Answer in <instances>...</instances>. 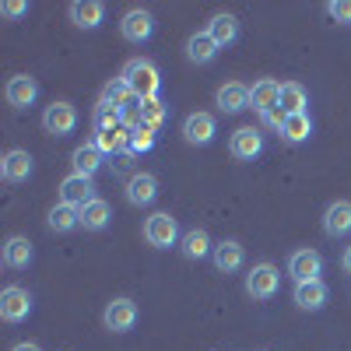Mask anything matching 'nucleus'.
Here are the masks:
<instances>
[{"label": "nucleus", "instance_id": "5", "mask_svg": "<svg viewBox=\"0 0 351 351\" xmlns=\"http://www.w3.org/2000/svg\"><path fill=\"white\" fill-rule=\"evenodd\" d=\"M278 285H281V274H278L274 263H256V267L246 274V291L253 299H271L278 291Z\"/></svg>", "mask_w": 351, "mask_h": 351}, {"label": "nucleus", "instance_id": "26", "mask_svg": "<svg viewBox=\"0 0 351 351\" xmlns=\"http://www.w3.org/2000/svg\"><path fill=\"white\" fill-rule=\"evenodd\" d=\"M278 106L285 109V116H299V112H306V106H309L306 88H302L299 81H285V84H281V99H278Z\"/></svg>", "mask_w": 351, "mask_h": 351}, {"label": "nucleus", "instance_id": "14", "mask_svg": "<svg viewBox=\"0 0 351 351\" xmlns=\"http://www.w3.org/2000/svg\"><path fill=\"white\" fill-rule=\"evenodd\" d=\"M36 99H39V81H36V77L18 74V77L8 81V102H11L14 109H28Z\"/></svg>", "mask_w": 351, "mask_h": 351}, {"label": "nucleus", "instance_id": "10", "mask_svg": "<svg viewBox=\"0 0 351 351\" xmlns=\"http://www.w3.org/2000/svg\"><path fill=\"white\" fill-rule=\"evenodd\" d=\"M215 134H218V123H215L211 112H190L183 120V137L190 144H200V148H204V144L215 141Z\"/></svg>", "mask_w": 351, "mask_h": 351}, {"label": "nucleus", "instance_id": "4", "mask_svg": "<svg viewBox=\"0 0 351 351\" xmlns=\"http://www.w3.org/2000/svg\"><path fill=\"white\" fill-rule=\"evenodd\" d=\"M28 313H32V295H28L25 288L11 285L0 291V316L8 319V324H21V319H28Z\"/></svg>", "mask_w": 351, "mask_h": 351}, {"label": "nucleus", "instance_id": "21", "mask_svg": "<svg viewBox=\"0 0 351 351\" xmlns=\"http://www.w3.org/2000/svg\"><path fill=\"white\" fill-rule=\"evenodd\" d=\"M211 256H215V267H218L221 274L239 271V267H243V260H246V253H243V246H239L236 239H225V243H218Z\"/></svg>", "mask_w": 351, "mask_h": 351}, {"label": "nucleus", "instance_id": "27", "mask_svg": "<svg viewBox=\"0 0 351 351\" xmlns=\"http://www.w3.org/2000/svg\"><path fill=\"white\" fill-rule=\"evenodd\" d=\"M4 263H8L11 271L28 267V263H32V243H28L25 236H11L4 243Z\"/></svg>", "mask_w": 351, "mask_h": 351}, {"label": "nucleus", "instance_id": "18", "mask_svg": "<svg viewBox=\"0 0 351 351\" xmlns=\"http://www.w3.org/2000/svg\"><path fill=\"white\" fill-rule=\"evenodd\" d=\"M295 306L306 309V313H316V309H324L327 306V285L324 281H299L295 285Z\"/></svg>", "mask_w": 351, "mask_h": 351}, {"label": "nucleus", "instance_id": "17", "mask_svg": "<svg viewBox=\"0 0 351 351\" xmlns=\"http://www.w3.org/2000/svg\"><path fill=\"white\" fill-rule=\"evenodd\" d=\"M215 102H218L221 112H243V109H250V88L239 84V81H228V84L218 88Z\"/></svg>", "mask_w": 351, "mask_h": 351}, {"label": "nucleus", "instance_id": "34", "mask_svg": "<svg viewBox=\"0 0 351 351\" xmlns=\"http://www.w3.org/2000/svg\"><path fill=\"white\" fill-rule=\"evenodd\" d=\"M155 148V130L152 127H137L130 134V155H144V152H152Z\"/></svg>", "mask_w": 351, "mask_h": 351}, {"label": "nucleus", "instance_id": "32", "mask_svg": "<svg viewBox=\"0 0 351 351\" xmlns=\"http://www.w3.org/2000/svg\"><path fill=\"white\" fill-rule=\"evenodd\" d=\"M112 127H123V112L116 109V106L99 102L95 106V130H112Z\"/></svg>", "mask_w": 351, "mask_h": 351}, {"label": "nucleus", "instance_id": "29", "mask_svg": "<svg viewBox=\"0 0 351 351\" xmlns=\"http://www.w3.org/2000/svg\"><path fill=\"white\" fill-rule=\"evenodd\" d=\"M46 225L53 232H74L81 225V211L71 208V204H56V208L49 211V218H46Z\"/></svg>", "mask_w": 351, "mask_h": 351}, {"label": "nucleus", "instance_id": "2", "mask_svg": "<svg viewBox=\"0 0 351 351\" xmlns=\"http://www.w3.org/2000/svg\"><path fill=\"white\" fill-rule=\"evenodd\" d=\"M144 239H148V246H155V250H169V246H176L183 239L180 221H176L169 211H158V215H152L148 221H144Z\"/></svg>", "mask_w": 351, "mask_h": 351}, {"label": "nucleus", "instance_id": "16", "mask_svg": "<svg viewBox=\"0 0 351 351\" xmlns=\"http://www.w3.org/2000/svg\"><path fill=\"white\" fill-rule=\"evenodd\" d=\"M158 197V180L152 172H137L130 176V183H127V200L137 204V208H148V204Z\"/></svg>", "mask_w": 351, "mask_h": 351}, {"label": "nucleus", "instance_id": "11", "mask_svg": "<svg viewBox=\"0 0 351 351\" xmlns=\"http://www.w3.org/2000/svg\"><path fill=\"white\" fill-rule=\"evenodd\" d=\"M228 152H232V158H239V162H253L263 152V134L253 130V127L236 130V134H232V141H228Z\"/></svg>", "mask_w": 351, "mask_h": 351}, {"label": "nucleus", "instance_id": "8", "mask_svg": "<svg viewBox=\"0 0 351 351\" xmlns=\"http://www.w3.org/2000/svg\"><path fill=\"white\" fill-rule=\"evenodd\" d=\"M88 200H95V183H92V176H77L71 172L67 180L60 183V204H71V208H84Z\"/></svg>", "mask_w": 351, "mask_h": 351}, {"label": "nucleus", "instance_id": "9", "mask_svg": "<svg viewBox=\"0 0 351 351\" xmlns=\"http://www.w3.org/2000/svg\"><path fill=\"white\" fill-rule=\"evenodd\" d=\"M288 274L299 281H316L319 274H324V256H319L316 250H295L288 260Z\"/></svg>", "mask_w": 351, "mask_h": 351}, {"label": "nucleus", "instance_id": "6", "mask_svg": "<svg viewBox=\"0 0 351 351\" xmlns=\"http://www.w3.org/2000/svg\"><path fill=\"white\" fill-rule=\"evenodd\" d=\"M43 127H46V134H53V137H67V134L77 127V109H74L71 102H53V106L43 112Z\"/></svg>", "mask_w": 351, "mask_h": 351}, {"label": "nucleus", "instance_id": "23", "mask_svg": "<svg viewBox=\"0 0 351 351\" xmlns=\"http://www.w3.org/2000/svg\"><path fill=\"white\" fill-rule=\"evenodd\" d=\"M208 32H211V39L225 49V46H232V43H236L239 39V18L236 14H215L211 18V25H208Z\"/></svg>", "mask_w": 351, "mask_h": 351}, {"label": "nucleus", "instance_id": "19", "mask_svg": "<svg viewBox=\"0 0 351 351\" xmlns=\"http://www.w3.org/2000/svg\"><path fill=\"white\" fill-rule=\"evenodd\" d=\"M130 127H112V130H95V144L102 155H130Z\"/></svg>", "mask_w": 351, "mask_h": 351}, {"label": "nucleus", "instance_id": "33", "mask_svg": "<svg viewBox=\"0 0 351 351\" xmlns=\"http://www.w3.org/2000/svg\"><path fill=\"white\" fill-rule=\"evenodd\" d=\"M165 102L162 99H144V127H152V130H158L162 123H165Z\"/></svg>", "mask_w": 351, "mask_h": 351}, {"label": "nucleus", "instance_id": "13", "mask_svg": "<svg viewBox=\"0 0 351 351\" xmlns=\"http://www.w3.org/2000/svg\"><path fill=\"white\" fill-rule=\"evenodd\" d=\"M0 176H4L8 183H25L28 176H32V155L21 152V148H11L0 158Z\"/></svg>", "mask_w": 351, "mask_h": 351}, {"label": "nucleus", "instance_id": "22", "mask_svg": "<svg viewBox=\"0 0 351 351\" xmlns=\"http://www.w3.org/2000/svg\"><path fill=\"white\" fill-rule=\"evenodd\" d=\"M102 148L95 141H88V144H81V148L74 152V158H71V165H74V172L77 176H95L99 169H102Z\"/></svg>", "mask_w": 351, "mask_h": 351}, {"label": "nucleus", "instance_id": "24", "mask_svg": "<svg viewBox=\"0 0 351 351\" xmlns=\"http://www.w3.org/2000/svg\"><path fill=\"white\" fill-rule=\"evenodd\" d=\"M218 43L211 39V32H197V36H190V43H186V56H190V64H211L215 56H218Z\"/></svg>", "mask_w": 351, "mask_h": 351}, {"label": "nucleus", "instance_id": "37", "mask_svg": "<svg viewBox=\"0 0 351 351\" xmlns=\"http://www.w3.org/2000/svg\"><path fill=\"white\" fill-rule=\"evenodd\" d=\"M11 351H43L39 344H32V341H21V344H14Z\"/></svg>", "mask_w": 351, "mask_h": 351}, {"label": "nucleus", "instance_id": "25", "mask_svg": "<svg viewBox=\"0 0 351 351\" xmlns=\"http://www.w3.org/2000/svg\"><path fill=\"white\" fill-rule=\"evenodd\" d=\"M109 218H112V208H109L102 197L88 200L84 208H81V228H88V232H102L109 225Z\"/></svg>", "mask_w": 351, "mask_h": 351}, {"label": "nucleus", "instance_id": "15", "mask_svg": "<svg viewBox=\"0 0 351 351\" xmlns=\"http://www.w3.org/2000/svg\"><path fill=\"white\" fill-rule=\"evenodd\" d=\"M324 228L330 239H341L351 232V200H334L330 208L324 211Z\"/></svg>", "mask_w": 351, "mask_h": 351}, {"label": "nucleus", "instance_id": "12", "mask_svg": "<svg viewBox=\"0 0 351 351\" xmlns=\"http://www.w3.org/2000/svg\"><path fill=\"white\" fill-rule=\"evenodd\" d=\"M278 99H281V84L274 77H260L253 88H250V106L260 112V116H267L271 109H278Z\"/></svg>", "mask_w": 351, "mask_h": 351}, {"label": "nucleus", "instance_id": "35", "mask_svg": "<svg viewBox=\"0 0 351 351\" xmlns=\"http://www.w3.org/2000/svg\"><path fill=\"white\" fill-rule=\"evenodd\" d=\"M327 11H330V18H334V21L351 25V0H330Z\"/></svg>", "mask_w": 351, "mask_h": 351}, {"label": "nucleus", "instance_id": "20", "mask_svg": "<svg viewBox=\"0 0 351 351\" xmlns=\"http://www.w3.org/2000/svg\"><path fill=\"white\" fill-rule=\"evenodd\" d=\"M106 18V4L102 0H74L71 4V21L77 28H99Z\"/></svg>", "mask_w": 351, "mask_h": 351}, {"label": "nucleus", "instance_id": "31", "mask_svg": "<svg viewBox=\"0 0 351 351\" xmlns=\"http://www.w3.org/2000/svg\"><path fill=\"white\" fill-rule=\"evenodd\" d=\"M130 95H134V92L127 88V81H123V77H112V81L102 88V102H106V106H116V109H123Z\"/></svg>", "mask_w": 351, "mask_h": 351}, {"label": "nucleus", "instance_id": "38", "mask_svg": "<svg viewBox=\"0 0 351 351\" xmlns=\"http://www.w3.org/2000/svg\"><path fill=\"white\" fill-rule=\"evenodd\" d=\"M341 263H344V271H348V274H351V246H348V250H344V260H341Z\"/></svg>", "mask_w": 351, "mask_h": 351}, {"label": "nucleus", "instance_id": "30", "mask_svg": "<svg viewBox=\"0 0 351 351\" xmlns=\"http://www.w3.org/2000/svg\"><path fill=\"white\" fill-rule=\"evenodd\" d=\"M309 134H313V120H309V112L288 116L285 127H281V137H285L288 144H302V141H309Z\"/></svg>", "mask_w": 351, "mask_h": 351}, {"label": "nucleus", "instance_id": "36", "mask_svg": "<svg viewBox=\"0 0 351 351\" xmlns=\"http://www.w3.org/2000/svg\"><path fill=\"white\" fill-rule=\"evenodd\" d=\"M0 11H4L8 18H21V14L28 11V4H25V0H4V4H0Z\"/></svg>", "mask_w": 351, "mask_h": 351}, {"label": "nucleus", "instance_id": "3", "mask_svg": "<svg viewBox=\"0 0 351 351\" xmlns=\"http://www.w3.org/2000/svg\"><path fill=\"white\" fill-rule=\"evenodd\" d=\"M102 324L112 334H127L137 324V302L134 299H112L106 306V313H102Z\"/></svg>", "mask_w": 351, "mask_h": 351}, {"label": "nucleus", "instance_id": "28", "mask_svg": "<svg viewBox=\"0 0 351 351\" xmlns=\"http://www.w3.org/2000/svg\"><path fill=\"white\" fill-rule=\"evenodd\" d=\"M183 253L190 256V260H204L208 253H215V246H211V239H208V232L204 228H190V232H183Z\"/></svg>", "mask_w": 351, "mask_h": 351}, {"label": "nucleus", "instance_id": "1", "mask_svg": "<svg viewBox=\"0 0 351 351\" xmlns=\"http://www.w3.org/2000/svg\"><path fill=\"white\" fill-rule=\"evenodd\" d=\"M127 81V88L137 95V99H158V88H162V77H158V67L152 60H130L120 74Z\"/></svg>", "mask_w": 351, "mask_h": 351}, {"label": "nucleus", "instance_id": "7", "mask_svg": "<svg viewBox=\"0 0 351 351\" xmlns=\"http://www.w3.org/2000/svg\"><path fill=\"white\" fill-rule=\"evenodd\" d=\"M120 32H123L127 43H137V46H141V43H148L152 32H155V18H152V11H144V8L127 11L123 21H120Z\"/></svg>", "mask_w": 351, "mask_h": 351}]
</instances>
